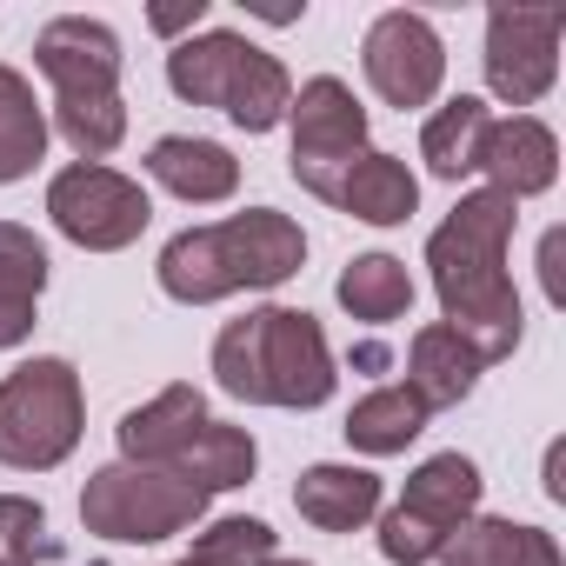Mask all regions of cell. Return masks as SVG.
<instances>
[{
    "mask_svg": "<svg viewBox=\"0 0 566 566\" xmlns=\"http://www.w3.org/2000/svg\"><path fill=\"white\" fill-rule=\"evenodd\" d=\"M513 220H520V207L506 193L480 187V193H460L453 213L427 233V273H433L440 314H447V327L486 367L493 360H513V347L526 334L520 287H513V273H506Z\"/></svg>",
    "mask_w": 566,
    "mask_h": 566,
    "instance_id": "cell-1",
    "label": "cell"
},
{
    "mask_svg": "<svg viewBox=\"0 0 566 566\" xmlns=\"http://www.w3.org/2000/svg\"><path fill=\"white\" fill-rule=\"evenodd\" d=\"M301 266H307V233L280 207H247V213H227L213 227H187L154 260L160 294L180 307H213L233 294L287 287Z\"/></svg>",
    "mask_w": 566,
    "mask_h": 566,
    "instance_id": "cell-2",
    "label": "cell"
},
{
    "mask_svg": "<svg viewBox=\"0 0 566 566\" xmlns=\"http://www.w3.org/2000/svg\"><path fill=\"white\" fill-rule=\"evenodd\" d=\"M213 380L227 400L287 407V413H314L340 387L334 347L307 307H253V314L227 321L213 340Z\"/></svg>",
    "mask_w": 566,
    "mask_h": 566,
    "instance_id": "cell-3",
    "label": "cell"
},
{
    "mask_svg": "<svg viewBox=\"0 0 566 566\" xmlns=\"http://www.w3.org/2000/svg\"><path fill=\"white\" fill-rule=\"evenodd\" d=\"M34 67L54 87V134L74 147V160L107 167V154L127 140V101H120V34L94 14H61L34 34Z\"/></svg>",
    "mask_w": 566,
    "mask_h": 566,
    "instance_id": "cell-4",
    "label": "cell"
},
{
    "mask_svg": "<svg viewBox=\"0 0 566 566\" xmlns=\"http://www.w3.org/2000/svg\"><path fill=\"white\" fill-rule=\"evenodd\" d=\"M167 87L187 107H220L240 134H273L294 107V81L266 48H253L247 34H187L167 48Z\"/></svg>",
    "mask_w": 566,
    "mask_h": 566,
    "instance_id": "cell-5",
    "label": "cell"
},
{
    "mask_svg": "<svg viewBox=\"0 0 566 566\" xmlns=\"http://www.w3.org/2000/svg\"><path fill=\"white\" fill-rule=\"evenodd\" d=\"M87 433V394L74 360L41 354L0 380V467L14 473H54Z\"/></svg>",
    "mask_w": 566,
    "mask_h": 566,
    "instance_id": "cell-6",
    "label": "cell"
},
{
    "mask_svg": "<svg viewBox=\"0 0 566 566\" xmlns=\"http://www.w3.org/2000/svg\"><path fill=\"white\" fill-rule=\"evenodd\" d=\"M200 520H207V493H193L160 467L114 460V467H94L81 486V526L114 546H154V539L193 533Z\"/></svg>",
    "mask_w": 566,
    "mask_h": 566,
    "instance_id": "cell-7",
    "label": "cell"
},
{
    "mask_svg": "<svg viewBox=\"0 0 566 566\" xmlns=\"http://www.w3.org/2000/svg\"><path fill=\"white\" fill-rule=\"evenodd\" d=\"M480 493H486V480L467 453L420 460L407 473V493L380 520V559L387 566H433L453 546V533L480 513Z\"/></svg>",
    "mask_w": 566,
    "mask_h": 566,
    "instance_id": "cell-8",
    "label": "cell"
},
{
    "mask_svg": "<svg viewBox=\"0 0 566 566\" xmlns=\"http://www.w3.org/2000/svg\"><path fill=\"white\" fill-rule=\"evenodd\" d=\"M48 220L61 240H74L81 253H120L147 233L154 220V200L140 180H127L120 167H94V160H74L48 180Z\"/></svg>",
    "mask_w": 566,
    "mask_h": 566,
    "instance_id": "cell-9",
    "label": "cell"
},
{
    "mask_svg": "<svg viewBox=\"0 0 566 566\" xmlns=\"http://www.w3.org/2000/svg\"><path fill=\"white\" fill-rule=\"evenodd\" d=\"M287 120H294V154H287V167H294V180H301L314 200H327L334 180L367 154V107L354 101V87H347L340 74H314V81L294 94Z\"/></svg>",
    "mask_w": 566,
    "mask_h": 566,
    "instance_id": "cell-10",
    "label": "cell"
},
{
    "mask_svg": "<svg viewBox=\"0 0 566 566\" xmlns=\"http://www.w3.org/2000/svg\"><path fill=\"white\" fill-rule=\"evenodd\" d=\"M559 34L566 14L553 8H493L486 14V87L500 107H539L559 81Z\"/></svg>",
    "mask_w": 566,
    "mask_h": 566,
    "instance_id": "cell-11",
    "label": "cell"
},
{
    "mask_svg": "<svg viewBox=\"0 0 566 566\" xmlns=\"http://www.w3.org/2000/svg\"><path fill=\"white\" fill-rule=\"evenodd\" d=\"M360 67H367V87H374L387 107L420 114V107H433V94H440V81H447V48H440V34H433L427 14L387 8V14L367 28V41H360Z\"/></svg>",
    "mask_w": 566,
    "mask_h": 566,
    "instance_id": "cell-12",
    "label": "cell"
},
{
    "mask_svg": "<svg viewBox=\"0 0 566 566\" xmlns=\"http://www.w3.org/2000/svg\"><path fill=\"white\" fill-rule=\"evenodd\" d=\"M480 174H486L493 193H506L513 207L533 200V193H546V187L559 180V140H553V127L533 120V114L493 120V127H486V147H480Z\"/></svg>",
    "mask_w": 566,
    "mask_h": 566,
    "instance_id": "cell-13",
    "label": "cell"
},
{
    "mask_svg": "<svg viewBox=\"0 0 566 566\" xmlns=\"http://www.w3.org/2000/svg\"><path fill=\"white\" fill-rule=\"evenodd\" d=\"M213 413H207V394L200 387H187V380H174V387H160L147 407H134L120 427H114V440H120V460H134V467H174V453L207 427Z\"/></svg>",
    "mask_w": 566,
    "mask_h": 566,
    "instance_id": "cell-14",
    "label": "cell"
},
{
    "mask_svg": "<svg viewBox=\"0 0 566 566\" xmlns=\"http://www.w3.org/2000/svg\"><path fill=\"white\" fill-rule=\"evenodd\" d=\"M48 240L21 220H0V354L28 347L41 327V294H48Z\"/></svg>",
    "mask_w": 566,
    "mask_h": 566,
    "instance_id": "cell-15",
    "label": "cell"
},
{
    "mask_svg": "<svg viewBox=\"0 0 566 566\" xmlns=\"http://www.w3.org/2000/svg\"><path fill=\"white\" fill-rule=\"evenodd\" d=\"M147 174L187 207H220V200L240 193V160L220 140H200V134H160L147 147Z\"/></svg>",
    "mask_w": 566,
    "mask_h": 566,
    "instance_id": "cell-16",
    "label": "cell"
},
{
    "mask_svg": "<svg viewBox=\"0 0 566 566\" xmlns=\"http://www.w3.org/2000/svg\"><path fill=\"white\" fill-rule=\"evenodd\" d=\"M327 207H340V213H354V220H367V227H407V220L420 213V180H413V167H407L400 154L367 147V154L334 180Z\"/></svg>",
    "mask_w": 566,
    "mask_h": 566,
    "instance_id": "cell-17",
    "label": "cell"
},
{
    "mask_svg": "<svg viewBox=\"0 0 566 566\" xmlns=\"http://www.w3.org/2000/svg\"><path fill=\"white\" fill-rule=\"evenodd\" d=\"M294 513L321 533H360L380 513V473L347 467V460H321L294 480Z\"/></svg>",
    "mask_w": 566,
    "mask_h": 566,
    "instance_id": "cell-18",
    "label": "cell"
},
{
    "mask_svg": "<svg viewBox=\"0 0 566 566\" xmlns=\"http://www.w3.org/2000/svg\"><path fill=\"white\" fill-rule=\"evenodd\" d=\"M480 374H486V360H480L447 321H433V327H420V334L407 340V387L427 400V413L460 407V400L480 387Z\"/></svg>",
    "mask_w": 566,
    "mask_h": 566,
    "instance_id": "cell-19",
    "label": "cell"
},
{
    "mask_svg": "<svg viewBox=\"0 0 566 566\" xmlns=\"http://www.w3.org/2000/svg\"><path fill=\"white\" fill-rule=\"evenodd\" d=\"M427 400L407 387V380H394V387H374L367 400H354V413H347V447L354 453H367V460H394V453H407L420 433H427Z\"/></svg>",
    "mask_w": 566,
    "mask_h": 566,
    "instance_id": "cell-20",
    "label": "cell"
},
{
    "mask_svg": "<svg viewBox=\"0 0 566 566\" xmlns=\"http://www.w3.org/2000/svg\"><path fill=\"white\" fill-rule=\"evenodd\" d=\"M253 467H260V447H253V433L247 427H233V420H207L180 453H174V480H187L193 493H233V486H247L253 480Z\"/></svg>",
    "mask_w": 566,
    "mask_h": 566,
    "instance_id": "cell-21",
    "label": "cell"
},
{
    "mask_svg": "<svg viewBox=\"0 0 566 566\" xmlns=\"http://www.w3.org/2000/svg\"><path fill=\"white\" fill-rule=\"evenodd\" d=\"M447 566H566L559 559V539L546 526H526V520H493V513H473L453 546L440 553Z\"/></svg>",
    "mask_w": 566,
    "mask_h": 566,
    "instance_id": "cell-22",
    "label": "cell"
},
{
    "mask_svg": "<svg viewBox=\"0 0 566 566\" xmlns=\"http://www.w3.org/2000/svg\"><path fill=\"white\" fill-rule=\"evenodd\" d=\"M486 127H493V114H486L480 94H453L447 107H433L427 127H420V160H427V174H433V180H453V187H460L467 174H480Z\"/></svg>",
    "mask_w": 566,
    "mask_h": 566,
    "instance_id": "cell-23",
    "label": "cell"
},
{
    "mask_svg": "<svg viewBox=\"0 0 566 566\" xmlns=\"http://www.w3.org/2000/svg\"><path fill=\"white\" fill-rule=\"evenodd\" d=\"M48 140L54 127H48V107L34 101V81L0 61V187L28 180L48 160Z\"/></svg>",
    "mask_w": 566,
    "mask_h": 566,
    "instance_id": "cell-24",
    "label": "cell"
},
{
    "mask_svg": "<svg viewBox=\"0 0 566 566\" xmlns=\"http://www.w3.org/2000/svg\"><path fill=\"white\" fill-rule=\"evenodd\" d=\"M340 307L354 314V321H367V327H394V321H407L413 314V273H407V260H394V253H354L347 266H340Z\"/></svg>",
    "mask_w": 566,
    "mask_h": 566,
    "instance_id": "cell-25",
    "label": "cell"
},
{
    "mask_svg": "<svg viewBox=\"0 0 566 566\" xmlns=\"http://www.w3.org/2000/svg\"><path fill=\"white\" fill-rule=\"evenodd\" d=\"M180 559H193V566H266V559H280V539H273V526H266V520L233 513V520L200 526V533H193V546H187Z\"/></svg>",
    "mask_w": 566,
    "mask_h": 566,
    "instance_id": "cell-26",
    "label": "cell"
},
{
    "mask_svg": "<svg viewBox=\"0 0 566 566\" xmlns=\"http://www.w3.org/2000/svg\"><path fill=\"white\" fill-rule=\"evenodd\" d=\"M67 546L48 533V506L28 493H0V566H54Z\"/></svg>",
    "mask_w": 566,
    "mask_h": 566,
    "instance_id": "cell-27",
    "label": "cell"
},
{
    "mask_svg": "<svg viewBox=\"0 0 566 566\" xmlns=\"http://www.w3.org/2000/svg\"><path fill=\"white\" fill-rule=\"evenodd\" d=\"M200 21H207V0H180V8H154V14H147L154 34H187V28H200Z\"/></svg>",
    "mask_w": 566,
    "mask_h": 566,
    "instance_id": "cell-28",
    "label": "cell"
},
{
    "mask_svg": "<svg viewBox=\"0 0 566 566\" xmlns=\"http://www.w3.org/2000/svg\"><path fill=\"white\" fill-rule=\"evenodd\" d=\"M539 273H546V301L566 307V287H559V233H546V247H539Z\"/></svg>",
    "mask_w": 566,
    "mask_h": 566,
    "instance_id": "cell-29",
    "label": "cell"
},
{
    "mask_svg": "<svg viewBox=\"0 0 566 566\" xmlns=\"http://www.w3.org/2000/svg\"><path fill=\"white\" fill-rule=\"evenodd\" d=\"M546 500H566V480H559V447L546 453Z\"/></svg>",
    "mask_w": 566,
    "mask_h": 566,
    "instance_id": "cell-30",
    "label": "cell"
},
{
    "mask_svg": "<svg viewBox=\"0 0 566 566\" xmlns=\"http://www.w3.org/2000/svg\"><path fill=\"white\" fill-rule=\"evenodd\" d=\"M266 566H307V559H266Z\"/></svg>",
    "mask_w": 566,
    "mask_h": 566,
    "instance_id": "cell-31",
    "label": "cell"
},
{
    "mask_svg": "<svg viewBox=\"0 0 566 566\" xmlns=\"http://www.w3.org/2000/svg\"><path fill=\"white\" fill-rule=\"evenodd\" d=\"M167 566H193V559H167Z\"/></svg>",
    "mask_w": 566,
    "mask_h": 566,
    "instance_id": "cell-32",
    "label": "cell"
}]
</instances>
